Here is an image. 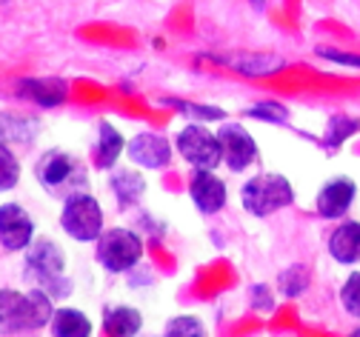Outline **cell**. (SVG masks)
<instances>
[{
    "label": "cell",
    "mask_w": 360,
    "mask_h": 337,
    "mask_svg": "<svg viewBox=\"0 0 360 337\" xmlns=\"http://www.w3.org/2000/svg\"><path fill=\"white\" fill-rule=\"evenodd\" d=\"M109 186L115 191L120 209H129L134 203H141V198L146 195V180H143V174H138L134 169H115Z\"/></svg>",
    "instance_id": "obj_17"
},
{
    "label": "cell",
    "mask_w": 360,
    "mask_h": 337,
    "mask_svg": "<svg viewBox=\"0 0 360 337\" xmlns=\"http://www.w3.org/2000/svg\"><path fill=\"white\" fill-rule=\"evenodd\" d=\"M166 334H172V337H203L206 326L198 317L184 314V317H174V320L166 323Z\"/></svg>",
    "instance_id": "obj_26"
},
{
    "label": "cell",
    "mask_w": 360,
    "mask_h": 337,
    "mask_svg": "<svg viewBox=\"0 0 360 337\" xmlns=\"http://www.w3.org/2000/svg\"><path fill=\"white\" fill-rule=\"evenodd\" d=\"M240 203L252 217H269V215H275L295 203V189L283 174L263 172L243 183Z\"/></svg>",
    "instance_id": "obj_4"
},
{
    "label": "cell",
    "mask_w": 360,
    "mask_h": 337,
    "mask_svg": "<svg viewBox=\"0 0 360 337\" xmlns=\"http://www.w3.org/2000/svg\"><path fill=\"white\" fill-rule=\"evenodd\" d=\"M357 198V183L352 177H332L321 186L318 198H314V209L323 220H343Z\"/></svg>",
    "instance_id": "obj_11"
},
{
    "label": "cell",
    "mask_w": 360,
    "mask_h": 337,
    "mask_svg": "<svg viewBox=\"0 0 360 337\" xmlns=\"http://www.w3.org/2000/svg\"><path fill=\"white\" fill-rule=\"evenodd\" d=\"M126 149L123 143V134L109 123V120H101L95 126V143H92V163L98 169H115V163L120 160Z\"/></svg>",
    "instance_id": "obj_14"
},
{
    "label": "cell",
    "mask_w": 360,
    "mask_h": 337,
    "mask_svg": "<svg viewBox=\"0 0 360 337\" xmlns=\"http://www.w3.org/2000/svg\"><path fill=\"white\" fill-rule=\"evenodd\" d=\"M52 295L40 286H32L29 292H15V288L0 292V331L4 334L37 331L52 323Z\"/></svg>",
    "instance_id": "obj_1"
},
{
    "label": "cell",
    "mask_w": 360,
    "mask_h": 337,
    "mask_svg": "<svg viewBox=\"0 0 360 337\" xmlns=\"http://www.w3.org/2000/svg\"><path fill=\"white\" fill-rule=\"evenodd\" d=\"M126 158L141 169H163L172 163V143L158 132H138L126 140Z\"/></svg>",
    "instance_id": "obj_10"
},
{
    "label": "cell",
    "mask_w": 360,
    "mask_h": 337,
    "mask_svg": "<svg viewBox=\"0 0 360 337\" xmlns=\"http://www.w3.org/2000/svg\"><path fill=\"white\" fill-rule=\"evenodd\" d=\"M174 149L180 152L192 169H217L223 163V149L217 132H209L206 123H195L189 120L174 137Z\"/></svg>",
    "instance_id": "obj_7"
},
{
    "label": "cell",
    "mask_w": 360,
    "mask_h": 337,
    "mask_svg": "<svg viewBox=\"0 0 360 337\" xmlns=\"http://www.w3.org/2000/svg\"><path fill=\"white\" fill-rule=\"evenodd\" d=\"M321 58H329L335 63H343V66H357L360 69V58L357 55H346V52H338V49H318Z\"/></svg>",
    "instance_id": "obj_27"
},
{
    "label": "cell",
    "mask_w": 360,
    "mask_h": 337,
    "mask_svg": "<svg viewBox=\"0 0 360 337\" xmlns=\"http://www.w3.org/2000/svg\"><path fill=\"white\" fill-rule=\"evenodd\" d=\"M34 180L55 201H66V198L77 195V191H86V186H89L86 163L66 149L43 152L34 163Z\"/></svg>",
    "instance_id": "obj_2"
},
{
    "label": "cell",
    "mask_w": 360,
    "mask_h": 337,
    "mask_svg": "<svg viewBox=\"0 0 360 337\" xmlns=\"http://www.w3.org/2000/svg\"><path fill=\"white\" fill-rule=\"evenodd\" d=\"M18 94L23 101H32L40 109H58L66 94H69V83L63 77H34V80H20Z\"/></svg>",
    "instance_id": "obj_13"
},
{
    "label": "cell",
    "mask_w": 360,
    "mask_h": 337,
    "mask_svg": "<svg viewBox=\"0 0 360 337\" xmlns=\"http://www.w3.org/2000/svg\"><path fill=\"white\" fill-rule=\"evenodd\" d=\"M18 180H20V163H18L15 152L9 149V143H4V146H0V189H4V195H9L18 186Z\"/></svg>",
    "instance_id": "obj_23"
},
{
    "label": "cell",
    "mask_w": 360,
    "mask_h": 337,
    "mask_svg": "<svg viewBox=\"0 0 360 337\" xmlns=\"http://www.w3.org/2000/svg\"><path fill=\"white\" fill-rule=\"evenodd\" d=\"M329 255L340 266H354L360 263V223L357 220H343L332 234H329Z\"/></svg>",
    "instance_id": "obj_15"
},
{
    "label": "cell",
    "mask_w": 360,
    "mask_h": 337,
    "mask_svg": "<svg viewBox=\"0 0 360 337\" xmlns=\"http://www.w3.org/2000/svg\"><path fill=\"white\" fill-rule=\"evenodd\" d=\"M357 129H360L357 117H349V115H332L329 123H326V134H323L326 146H332V149L343 146V143H346Z\"/></svg>",
    "instance_id": "obj_22"
},
{
    "label": "cell",
    "mask_w": 360,
    "mask_h": 337,
    "mask_svg": "<svg viewBox=\"0 0 360 337\" xmlns=\"http://www.w3.org/2000/svg\"><path fill=\"white\" fill-rule=\"evenodd\" d=\"M217 140L223 149V163L229 172H243L257 160V143L240 123H223L217 129Z\"/></svg>",
    "instance_id": "obj_8"
},
{
    "label": "cell",
    "mask_w": 360,
    "mask_h": 337,
    "mask_svg": "<svg viewBox=\"0 0 360 337\" xmlns=\"http://www.w3.org/2000/svg\"><path fill=\"white\" fill-rule=\"evenodd\" d=\"M60 229L77 243H98V237L103 234V209L98 198H92L89 191L66 198L60 209Z\"/></svg>",
    "instance_id": "obj_6"
},
{
    "label": "cell",
    "mask_w": 360,
    "mask_h": 337,
    "mask_svg": "<svg viewBox=\"0 0 360 337\" xmlns=\"http://www.w3.org/2000/svg\"><path fill=\"white\" fill-rule=\"evenodd\" d=\"M49 329H52V334H55V337H89V334L95 331L92 320H89L80 309H72V306L55 309Z\"/></svg>",
    "instance_id": "obj_18"
},
{
    "label": "cell",
    "mask_w": 360,
    "mask_h": 337,
    "mask_svg": "<svg viewBox=\"0 0 360 337\" xmlns=\"http://www.w3.org/2000/svg\"><path fill=\"white\" fill-rule=\"evenodd\" d=\"M141 257H143V237L134 234L131 229L115 226V229H103V234L98 237L95 260L109 274H123L134 269L141 263Z\"/></svg>",
    "instance_id": "obj_5"
},
{
    "label": "cell",
    "mask_w": 360,
    "mask_h": 337,
    "mask_svg": "<svg viewBox=\"0 0 360 337\" xmlns=\"http://www.w3.org/2000/svg\"><path fill=\"white\" fill-rule=\"evenodd\" d=\"M266 4V0H252V6H263Z\"/></svg>",
    "instance_id": "obj_29"
},
{
    "label": "cell",
    "mask_w": 360,
    "mask_h": 337,
    "mask_svg": "<svg viewBox=\"0 0 360 337\" xmlns=\"http://www.w3.org/2000/svg\"><path fill=\"white\" fill-rule=\"evenodd\" d=\"M143 326V317L134 306H109L103 314V329L109 334H120V337H131L138 334Z\"/></svg>",
    "instance_id": "obj_19"
},
{
    "label": "cell",
    "mask_w": 360,
    "mask_h": 337,
    "mask_svg": "<svg viewBox=\"0 0 360 337\" xmlns=\"http://www.w3.org/2000/svg\"><path fill=\"white\" fill-rule=\"evenodd\" d=\"M34 240V220L18 203L0 206V246L4 252H23Z\"/></svg>",
    "instance_id": "obj_9"
},
{
    "label": "cell",
    "mask_w": 360,
    "mask_h": 337,
    "mask_svg": "<svg viewBox=\"0 0 360 337\" xmlns=\"http://www.w3.org/2000/svg\"><path fill=\"white\" fill-rule=\"evenodd\" d=\"M169 106H174L180 115H186L189 120H195V123H223L226 120V112L223 109H217V106H206V103H189V101H174V98H169L166 101Z\"/></svg>",
    "instance_id": "obj_21"
},
{
    "label": "cell",
    "mask_w": 360,
    "mask_h": 337,
    "mask_svg": "<svg viewBox=\"0 0 360 337\" xmlns=\"http://www.w3.org/2000/svg\"><path fill=\"white\" fill-rule=\"evenodd\" d=\"M23 266H26L23 277L32 280V286L46 288L55 300L72 295V280L66 277V255L55 240H49V237L32 240V246L26 249Z\"/></svg>",
    "instance_id": "obj_3"
},
{
    "label": "cell",
    "mask_w": 360,
    "mask_h": 337,
    "mask_svg": "<svg viewBox=\"0 0 360 337\" xmlns=\"http://www.w3.org/2000/svg\"><path fill=\"white\" fill-rule=\"evenodd\" d=\"M243 115H246V117H252V120H269V123H281V126L289 120V109H286V106H281V103H272V101L255 103V106H249Z\"/></svg>",
    "instance_id": "obj_25"
},
{
    "label": "cell",
    "mask_w": 360,
    "mask_h": 337,
    "mask_svg": "<svg viewBox=\"0 0 360 337\" xmlns=\"http://www.w3.org/2000/svg\"><path fill=\"white\" fill-rule=\"evenodd\" d=\"M340 306L349 317L360 320V272H352L340 286Z\"/></svg>",
    "instance_id": "obj_24"
},
{
    "label": "cell",
    "mask_w": 360,
    "mask_h": 337,
    "mask_svg": "<svg viewBox=\"0 0 360 337\" xmlns=\"http://www.w3.org/2000/svg\"><path fill=\"white\" fill-rule=\"evenodd\" d=\"M220 63H226L229 69H235L240 75H252V77L275 75V72L286 69V61L278 58V55H249V52H238V55H229V58H220Z\"/></svg>",
    "instance_id": "obj_16"
},
{
    "label": "cell",
    "mask_w": 360,
    "mask_h": 337,
    "mask_svg": "<svg viewBox=\"0 0 360 337\" xmlns=\"http://www.w3.org/2000/svg\"><path fill=\"white\" fill-rule=\"evenodd\" d=\"M266 292H269L266 286H252V306H263L266 312L272 309V306H275V300H269V298H266Z\"/></svg>",
    "instance_id": "obj_28"
},
{
    "label": "cell",
    "mask_w": 360,
    "mask_h": 337,
    "mask_svg": "<svg viewBox=\"0 0 360 337\" xmlns=\"http://www.w3.org/2000/svg\"><path fill=\"white\" fill-rule=\"evenodd\" d=\"M189 198L200 215H217L226 206V183L214 174V169H195L189 177Z\"/></svg>",
    "instance_id": "obj_12"
},
{
    "label": "cell",
    "mask_w": 360,
    "mask_h": 337,
    "mask_svg": "<svg viewBox=\"0 0 360 337\" xmlns=\"http://www.w3.org/2000/svg\"><path fill=\"white\" fill-rule=\"evenodd\" d=\"M278 286H281V295L283 298H300L306 288H309V269L303 263H292L281 272L278 277Z\"/></svg>",
    "instance_id": "obj_20"
}]
</instances>
